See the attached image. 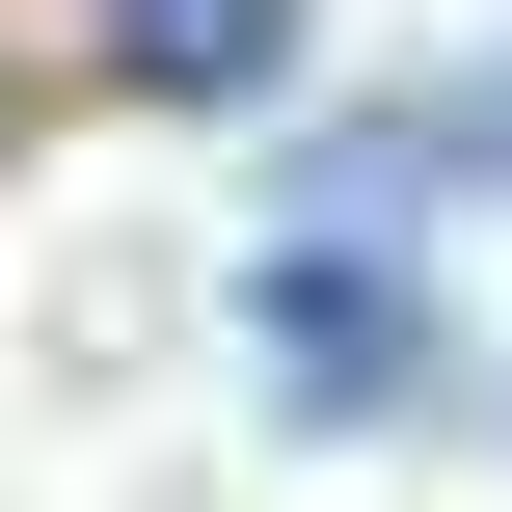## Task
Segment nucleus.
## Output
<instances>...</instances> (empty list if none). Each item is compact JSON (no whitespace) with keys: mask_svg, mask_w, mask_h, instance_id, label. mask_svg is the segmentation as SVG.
Masks as SVG:
<instances>
[{"mask_svg":"<svg viewBox=\"0 0 512 512\" xmlns=\"http://www.w3.org/2000/svg\"><path fill=\"white\" fill-rule=\"evenodd\" d=\"M405 135H432V189H512V54H459V81H405Z\"/></svg>","mask_w":512,"mask_h":512,"instance_id":"nucleus-3","label":"nucleus"},{"mask_svg":"<svg viewBox=\"0 0 512 512\" xmlns=\"http://www.w3.org/2000/svg\"><path fill=\"white\" fill-rule=\"evenodd\" d=\"M297 54V0H108V81H162V108H243Z\"/></svg>","mask_w":512,"mask_h":512,"instance_id":"nucleus-2","label":"nucleus"},{"mask_svg":"<svg viewBox=\"0 0 512 512\" xmlns=\"http://www.w3.org/2000/svg\"><path fill=\"white\" fill-rule=\"evenodd\" d=\"M432 351H459V324H432L405 243H270V270H243V378H270V432H405Z\"/></svg>","mask_w":512,"mask_h":512,"instance_id":"nucleus-1","label":"nucleus"}]
</instances>
